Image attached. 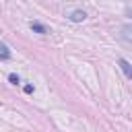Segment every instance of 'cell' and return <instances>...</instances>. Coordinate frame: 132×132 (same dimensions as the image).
Returning <instances> with one entry per match:
<instances>
[{"instance_id": "cell-1", "label": "cell", "mask_w": 132, "mask_h": 132, "mask_svg": "<svg viewBox=\"0 0 132 132\" xmlns=\"http://www.w3.org/2000/svg\"><path fill=\"white\" fill-rule=\"evenodd\" d=\"M120 35H122V39H124V41L132 43V25H122V29H120Z\"/></svg>"}, {"instance_id": "cell-7", "label": "cell", "mask_w": 132, "mask_h": 132, "mask_svg": "<svg viewBox=\"0 0 132 132\" xmlns=\"http://www.w3.org/2000/svg\"><path fill=\"white\" fill-rule=\"evenodd\" d=\"M25 93H33V85H25Z\"/></svg>"}, {"instance_id": "cell-5", "label": "cell", "mask_w": 132, "mask_h": 132, "mask_svg": "<svg viewBox=\"0 0 132 132\" xmlns=\"http://www.w3.org/2000/svg\"><path fill=\"white\" fill-rule=\"evenodd\" d=\"M8 58H10V47L0 41V60H8Z\"/></svg>"}, {"instance_id": "cell-6", "label": "cell", "mask_w": 132, "mask_h": 132, "mask_svg": "<svg viewBox=\"0 0 132 132\" xmlns=\"http://www.w3.org/2000/svg\"><path fill=\"white\" fill-rule=\"evenodd\" d=\"M8 80H10L12 85H21V78H19V76H16L14 72H12V74H8Z\"/></svg>"}, {"instance_id": "cell-8", "label": "cell", "mask_w": 132, "mask_h": 132, "mask_svg": "<svg viewBox=\"0 0 132 132\" xmlns=\"http://www.w3.org/2000/svg\"><path fill=\"white\" fill-rule=\"evenodd\" d=\"M126 16H132V4H130V6H126Z\"/></svg>"}, {"instance_id": "cell-3", "label": "cell", "mask_w": 132, "mask_h": 132, "mask_svg": "<svg viewBox=\"0 0 132 132\" xmlns=\"http://www.w3.org/2000/svg\"><path fill=\"white\" fill-rule=\"evenodd\" d=\"M118 64H120V68H122V72H124V74H126V76H128V78L132 80V64H130L128 60H124V58H122V60H120Z\"/></svg>"}, {"instance_id": "cell-4", "label": "cell", "mask_w": 132, "mask_h": 132, "mask_svg": "<svg viewBox=\"0 0 132 132\" xmlns=\"http://www.w3.org/2000/svg\"><path fill=\"white\" fill-rule=\"evenodd\" d=\"M29 27H31V31H35V33H41V35H43V33H47V29H45L41 23H37V21H31V23H29Z\"/></svg>"}, {"instance_id": "cell-2", "label": "cell", "mask_w": 132, "mask_h": 132, "mask_svg": "<svg viewBox=\"0 0 132 132\" xmlns=\"http://www.w3.org/2000/svg\"><path fill=\"white\" fill-rule=\"evenodd\" d=\"M68 19H70L72 23H80V21L87 19V12H85V10H72V12L68 14Z\"/></svg>"}]
</instances>
